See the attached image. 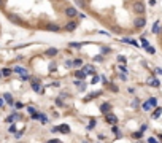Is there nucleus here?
I'll use <instances>...</instances> for the list:
<instances>
[{
  "label": "nucleus",
  "mask_w": 162,
  "mask_h": 143,
  "mask_svg": "<svg viewBox=\"0 0 162 143\" xmlns=\"http://www.w3.org/2000/svg\"><path fill=\"white\" fill-rule=\"evenodd\" d=\"M79 13H84L111 34H135L134 3L137 0H70Z\"/></svg>",
  "instance_id": "nucleus-2"
},
{
  "label": "nucleus",
  "mask_w": 162,
  "mask_h": 143,
  "mask_svg": "<svg viewBox=\"0 0 162 143\" xmlns=\"http://www.w3.org/2000/svg\"><path fill=\"white\" fill-rule=\"evenodd\" d=\"M2 105H3V100H2V99H0V107H2Z\"/></svg>",
  "instance_id": "nucleus-20"
},
{
  "label": "nucleus",
  "mask_w": 162,
  "mask_h": 143,
  "mask_svg": "<svg viewBox=\"0 0 162 143\" xmlns=\"http://www.w3.org/2000/svg\"><path fill=\"white\" fill-rule=\"evenodd\" d=\"M156 72H157L159 75H162V68H157V70H156Z\"/></svg>",
  "instance_id": "nucleus-18"
},
{
  "label": "nucleus",
  "mask_w": 162,
  "mask_h": 143,
  "mask_svg": "<svg viewBox=\"0 0 162 143\" xmlns=\"http://www.w3.org/2000/svg\"><path fill=\"white\" fill-rule=\"evenodd\" d=\"M161 30H162V26H161L159 22H154V27H153V34L159 35V34H161Z\"/></svg>",
  "instance_id": "nucleus-4"
},
{
  "label": "nucleus",
  "mask_w": 162,
  "mask_h": 143,
  "mask_svg": "<svg viewBox=\"0 0 162 143\" xmlns=\"http://www.w3.org/2000/svg\"><path fill=\"white\" fill-rule=\"evenodd\" d=\"M161 113H162V108H156L154 111H153V119H157L159 116H161Z\"/></svg>",
  "instance_id": "nucleus-7"
},
{
  "label": "nucleus",
  "mask_w": 162,
  "mask_h": 143,
  "mask_svg": "<svg viewBox=\"0 0 162 143\" xmlns=\"http://www.w3.org/2000/svg\"><path fill=\"white\" fill-rule=\"evenodd\" d=\"M148 103L151 105V108L153 107H157V99H154V97H151V99L148 100Z\"/></svg>",
  "instance_id": "nucleus-9"
},
{
  "label": "nucleus",
  "mask_w": 162,
  "mask_h": 143,
  "mask_svg": "<svg viewBox=\"0 0 162 143\" xmlns=\"http://www.w3.org/2000/svg\"><path fill=\"white\" fill-rule=\"evenodd\" d=\"M118 61H119V62H126V57H124V56H119V57H118Z\"/></svg>",
  "instance_id": "nucleus-16"
},
{
  "label": "nucleus",
  "mask_w": 162,
  "mask_h": 143,
  "mask_svg": "<svg viewBox=\"0 0 162 143\" xmlns=\"http://www.w3.org/2000/svg\"><path fill=\"white\" fill-rule=\"evenodd\" d=\"M141 45H143V46H149V45H148V40H146L145 37H141Z\"/></svg>",
  "instance_id": "nucleus-13"
},
{
  "label": "nucleus",
  "mask_w": 162,
  "mask_h": 143,
  "mask_svg": "<svg viewBox=\"0 0 162 143\" xmlns=\"http://www.w3.org/2000/svg\"><path fill=\"white\" fill-rule=\"evenodd\" d=\"M94 126H95V121H94V119H92V121H91V123H89V129H92Z\"/></svg>",
  "instance_id": "nucleus-17"
},
{
  "label": "nucleus",
  "mask_w": 162,
  "mask_h": 143,
  "mask_svg": "<svg viewBox=\"0 0 162 143\" xmlns=\"http://www.w3.org/2000/svg\"><path fill=\"white\" fill-rule=\"evenodd\" d=\"M143 110H146V111H148V110H151V105H149L148 102H146V103H143Z\"/></svg>",
  "instance_id": "nucleus-14"
},
{
  "label": "nucleus",
  "mask_w": 162,
  "mask_h": 143,
  "mask_svg": "<svg viewBox=\"0 0 162 143\" xmlns=\"http://www.w3.org/2000/svg\"><path fill=\"white\" fill-rule=\"evenodd\" d=\"M5 100H7V102L10 103V105H11V103H13V97H11L10 94H5Z\"/></svg>",
  "instance_id": "nucleus-11"
},
{
  "label": "nucleus",
  "mask_w": 162,
  "mask_h": 143,
  "mask_svg": "<svg viewBox=\"0 0 162 143\" xmlns=\"http://www.w3.org/2000/svg\"><path fill=\"white\" fill-rule=\"evenodd\" d=\"M0 35H2V24H0Z\"/></svg>",
  "instance_id": "nucleus-21"
},
{
  "label": "nucleus",
  "mask_w": 162,
  "mask_h": 143,
  "mask_svg": "<svg viewBox=\"0 0 162 143\" xmlns=\"http://www.w3.org/2000/svg\"><path fill=\"white\" fill-rule=\"evenodd\" d=\"M148 143H157V140H156L154 137H149V138H148Z\"/></svg>",
  "instance_id": "nucleus-15"
},
{
  "label": "nucleus",
  "mask_w": 162,
  "mask_h": 143,
  "mask_svg": "<svg viewBox=\"0 0 162 143\" xmlns=\"http://www.w3.org/2000/svg\"><path fill=\"white\" fill-rule=\"evenodd\" d=\"M110 108H111L110 103H104V105L100 107V111H102V113H108V111H110Z\"/></svg>",
  "instance_id": "nucleus-6"
},
{
  "label": "nucleus",
  "mask_w": 162,
  "mask_h": 143,
  "mask_svg": "<svg viewBox=\"0 0 162 143\" xmlns=\"http://www.w3.org/2000/svg\"><path fill=\"white\" fill-rule=\"evenodd\" d=\"M146 51H148L149 54H154V53H156V51H154V48H153V46H146Z\"/></svg>",
  "instance_id": "nucleus-12"
},
{
  "label": "nucleus",
  "mask_w": 162,
  "mask_h": 143,
  "mask_svg": "<svg viewBox=\"0 0 162 143\" xmlns=\"http://www.w3.org/2000/svg\"><path fill=\"white\" fill-rule=\"evenodd\" d=\"M49 143H60V142H59V140H51Z\"/></svg>",
  "instance_id": "nucleus-19"
},
{
  "label": "nucleus",
  "mask_w": 162,
  "mask_h": 143,
  "mask_svg": "<svg viewBox=\"0 0 162 143\" xmlns=\"http://www.w3.org/2000/svg\"><path fill=\"white\" fill-rule=\"evenodd\" d=\"M0 14L16 27L49 34H70L81 22L70 0H0Z\"/></svg>",
  "instance_id": "nucleus-1"
},
{
  "label": "nucleus",
  "mask_w": 162,
  "mask_h": 143,
  "mask_svg": "<svg viewBox=\"0 0 162 143\" xmlns=\"http://www.w3.org/2000/svg\"><path fill=\"white\" fill-rule=\"evenodd\" d=\"M56 130H60V132H64V134H69L70 132V129H69V126H59V129H56Z\"/></svg>",
  "instance_id": "nucleus-8"
},
{
  "label": "nucleus",
  "mask_w": 162,
  "mask_h": 143,
  "mask_svg": "<svg viewBox=\"0 0 162 143\" xmlns=\"http://www.w3.org/2000/svg\"><path fill=\"white\" fill-rule=\"evenodd\" d=\"M148 83L149 86H154V88H159V86H161V83H159V80H156V78H148Z\"/></svg>",
  "instance_id": "nucleus-3"
},
{
  "label": "nucleus",
  "mask_w": 162,
  "mask_h": 143,
  "mask_svg": "<svg viewBox=\"0 0 162 143\" xmlns=\"http://www.w3.org/2000/svg\"><path fill=\"white\" fill-rule=\"evenodd\" d=\"M107 121H108V123H111V124H116V123H118V118L110 113V115H107Z\"/></svg>",
  "instance_id": "nucleus-5"
},
{
  "label": "nucleus",
  "mask_w": 162,
  "mask_h": 143,
  "mask_svg": "<svg viewBox=\"0 0 162 143\" xmlns=\"http://www.w3.org/2000/svg\"><path fill=\"white\" fill-rule=\"evenodd\" d=\"M75 76H78L79 80H83L84 76H86V73H84V72H76V73H75Z\"/></svg>",
  "instance_id": "nucleus-10"
}]
</instances>
